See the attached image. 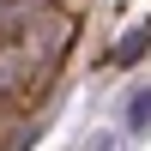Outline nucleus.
<instances>
[{"label":"nucleus","instance_id":"3","mask_svg":"<svg viewBox=\"0 0 151 151\" xmlns=\"http://www.w3.org/2000/svg\"><path fill=\"white\" fill-rule=\"evenodd\" d=\"M145 48H151V24L145 30H127L115 48H109V67H133V60H145Z\"/></svg>","mask_w":151,"mask_h":151},{"label":"nucleus","instance_id":"1","mask_svg":"<svg viewBox=\"0 0 151 151\" xmlns=\"http://www.w3.org/2000/svg\"><path fill=\"white\" fill-rule=\"evenodd\" d=\"M18 48L30 55V67H36V73H48V67L73 48V12H60V6H36V12H30V24L18 30Z\"/></svg>","mask_w":151,"mask_h":151},{"label":"nucleus","instance_id":"4","mask_svg":"<svg viewBox=\"0 0 151 151\" xmlns=\"http://www.w3.org/2000/svg\"><path fill=\"white\" fill-rule=\"evenodd\" d=\"M127 127H133V133H145V127H151V91H139V97L127 103Z\"/></svg>","mask_w":151,"mask_h":151},{"label":"nucleus","instance_id":"2","mask_svg":"<svg viewBox=\"0 0 151 151\" xmlns=\"http://www.w3.org/2000/svg\"><path fill=\"white\" fill-rule=\"evenodd\" d=\"M30 79H42V73L30 67V55H24L18 42H0V103H6V97H18Z\"/></svg>","mask_w":151,"mask_h":151}]
</instances>
